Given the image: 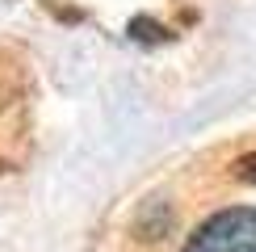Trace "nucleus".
I'll return each mask as SVG.
<instances>
[{"mask_svg":"<svg viewBox=\"0 0 256 252\" xmlns=\"http://www.w3.org/2000/svg\"><path fill=\"white\" fill-rule=\"evenodd\" d=\"M240 176L244 181H256V156H248V160L240 164Z\"/></svg>","mask_w":256,"mask_h":252,"instance_id":"nucleus-2","label":"nucleus"},{"mask_svg":"<svg viewBox=\"0 0 256 252\" xmlns=\"http://www.w3.org/2000/svg\"><path fill=\"white\" fill-rule=\"evenodd\" d=\"M185 252H256V206L218 210L189 236Z\"/></svg>","mask_w":256,"mask_h":252,"instance_id":"nucleus-1","label":"nucleus"}]
</instances>
